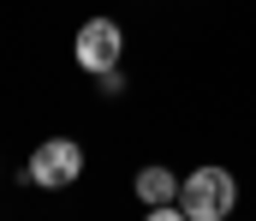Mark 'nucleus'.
<instances>
[{"instance_id": "f257e3e1", "label": "nucleus", "mask_w": 256, "mask_h": 221, "mask_svg": "<svg viewBox=\"0 0 256 221\" xmlns=\"http://www.w3.org/2000/svg\"><path fill=\"white\" fill-rule=\"evenodd\" d=\"M232 203H238V179L226 173V167H191L185 179H179V209L191 221H226L232 215Z\"/></svg>"}, {"instance_id": "7ed1b4c3", "label": "nucleus", "mask_w": 256, "mask_h": 221, "mask_svg": "<svg viewBox=\"0 0 256 221\" xmlns=\"http://www.w3.org/2000/svg\"><path fill=\"white\" fill-rule=\"evenodd\" d=\"M78 173H84V144H78V138H48V144H36L30 149V167H24V179H30V185H48V191L78 185Z\"/></svg>"}, {"instance_id": "39448f33", "label": "nucleus", "mask_w": 256, "mask_h": 221, "mask_svg": "<svg viewBox=\"0 0 256 221\" xmlns=\"http://www.w3.org/2000/svg\"><path fill=\"white\" fill-rule=\"evenodd\" d=\"M143 221H191L179 203H155V209H143Z\"/></svg>"}, {"instance_id": "20e7f679", "label": "nucleus", "mask_w": 256, "mask_h": 221, "mask_svg": "<svg viewBox=\"0 0 256 221\" xmlns=\"http://www.w3.org/2000/svg\"><path fill=\"white\" fill-rule=\"evenodd\" d=\"M137 203H143V209H155V203H179V173L161 167V161L143 167V173H137Z\"/></svg>"}, {"instance_id": "423d86ee", "label": "nucleus", "mask_w": 256, "mask_h": 221, "mask_svg": "<svg viewBox=\"0 0 256 221\" xmlns=\"http://www.w3.org/2000/svg\"><path fill=\"white\" fill-rule=\"evenodd\" d=\"M96 84H102V96H120V90H126V78H120V66H108V72H96Z\"/></svg>"}, {"instance_id": "f03ea898", "label": "nucleus", "mask_w": 256, "mask_h": 221, "mask_svg": "<svg viewBox=\"0 0 256 221\" xmlns=\"http://www.w3.org/2000/svg\"><path fill=\"white\" fill-rule=\"evenodd\" d=\"M120 54H126V30H120V18H84L78 24V36H72V60L84 66V72H108V66H120Z\"/></svg>"}]
</instances>
